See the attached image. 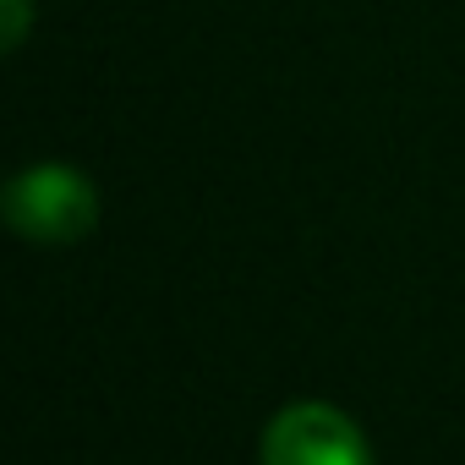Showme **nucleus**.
<instances>
[{
	"mask_svg": "<svg viewBox=\"0 0 465 465\" xmlns=\"http://www.w3.org/2000/svg\"><path fill=\"white\" fill-rule=\"evenodd\" d=\"M0 50H17L28 39V23H34V0H0Z\"/></svg>",
	"mask_w": 465,
	"mask_h": 465,
	"instance_id": "nucleus-3",
	"label": "nucleus"
},
{
	"mask_svg": "<svg viewBox=\"0 0 465 465\" xmlns=\"http://www.w3.org/2000/svg\"><path fill=\"white\" fill-rule=\"evenodd\" d=\"M258 465H372V449L340 405L296 400L263 427Z\"/></svg>",
	"mask_w": 465,
	"mask_h": 465,
	"instance_id": "nucleus-2",
	"label": "nucleus"
},
{
	"mask_svg": "<svg viewBox=\"0 0 465 465\" xmlns=\"http://www.w3.org/2000/svg\"><path fill=\"white\" fill-rule=\"evenodd\" d=\"M0 208H6V224L17 236L39 247H72L94 236V224H99V192L72 164H34L12 175Z\"/></svg>",
	"mask_w": 465,
	"mask_h": 465,
	"instance_id": "nucleus-1",
	"label": "nucleus"
}]
</instances>
